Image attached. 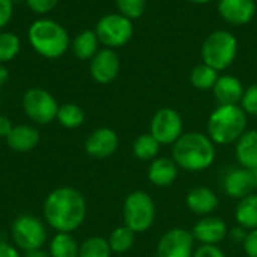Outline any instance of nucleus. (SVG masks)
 <instances>
[{"instance_id":"26","label":"nucleus","mask_w":257,"mask_h":257,"mask_svg":"<svg viewBox=\"0 0 257 257\" xmlns=\"http://www.w3.org/2000/svg\"><path fill=\"white\" fill-rule=\"evenodd\" d=\"M80 245L71 236V233H60L51 239L50 244V256L51 257H78Z\"/></svg>"},{"instance_id":"27","label":"nucleus","mask_w":257,"mask_h":257,"mask_svg":"<svg viewBox=\"0 0 257 257\" xmlns=\"http://www.w3.org/2000/svg\"><path fill=\"white\" fill-rule=\"evenodd\" d=\"M218 77L220 75L217 69L202 63L193 68L190 74V81H191V86L199 90H209V89H214Z\"/></svg>"},{"instance_id":"16","label":"nucleus","mask_w":257,"mask_h":257,"mask_svg":"<svg viewBox=\"0 0 257 257\" xmlns=\"http://www.w3.org/2000/svg\"><path fill=\"white\" fill-rule=\"evenodd\" d=\"M218 12L229 24L244 26L256 15V0H220Z\"/></svg>"},{"instance_id":"9","label":"nucleus","mask_w":257,"mask_h":257,"mask_svg":"<svg viewBox=\"0 0 257 257\" xmlns=\"http://www.w3.org/2000/svg\"><path fill=\"white\" fill-rule=\"evenodd\" d=\"M12 239L24 251L39 250L47 242V229L39 218L20 215L12 224Z\"/></svg>"},{"instance_id":"15","label":"nucleus","mask_w":257,"mask_h":257,"mask_svg":"<svg viewBox=\"0 0 257 257\" xmlns=\"http://www.w3.org/2000/svg\"><path fill=\"white\" fill-rule=\"evenodd\" d=\"M191 233H193L196 242H199V244L218 245L227 238L229 227L223 218L214 217V215H206L194 224Z\"/></svg>"},{"instance_id":"46","label":"nucleus","mask_w":257,"mask_h":257,"mask_svg":"<svg viewBox=\"0 0 257 257\" xmlns=\"http://www.w3.org/2000/svg\"><path fill=\"white\" fill-rule=\"evenodd\" d=\"M247 257H248V256H247Z\"/></svg>"},{"instance_id":"30","label":"nucleus","mask_w":257,"mask_h":257,"mask_svg":"<svg viewBox=\"0 0 257 257\" xmlns=\"http://www.w3.org/2000/svg\"><path fill=\"white\" fill-rule=\"evenodd\" d=\"M108 239L101 236L87 238L78 250V257H111Z\"/></svg>"},{"instance_id":"11","label":"nucleus","mask_w":257,"mask_h":257,"mask_svg":"<svg viewBox=\"0 0 257 257\" xmlns=\"http://www.w3.org/2000/svg\"><path fill=\"white\" fill-rule=\"evenodd\" d=\"M196 250V239L193 233L182 227L167 230L158 241L157 257H193Z\"/></svg>"},{"instance_id":"41","label":"nucleus","mask_w":257,"mask_h":257,"mask_svg":"<svg viewBox=\"0 0 257 257\" xmlns=\"http://www.w3.org/2000/svg\"><path fill=\"white\" fill-rule=\"evenodd\" d=\"M24 257H51V256H50V253H47V251H44L42 248H39V250L26 251V256Z\"/></svg>"},{"instance_id":"38","label":"nucleus","mask_w":257,"mask_h":257,"mask_svg":"<svg viewBox=\"0 0 257 257\" xmlns=\"http://www.w3.org/2000/svg\"><path fill=\"white\" fill-rule=\"evenodd\" d=\"M12 128H14V125H12L11 119L5 114H0V137L6 139Z\"/></svg>"},{"instance_id":"42","label":"nucleus","mask_w":257,"mask_h":257,"mask_svg":"<svg viewBox=\"0 0 257 257\" xmlns=\"http://www.w3.org/2000/svg\"><path fill=\"white\" fill-rule=\"evenodd\" d=\"M190 2H193V3H196V5H205V3H209V2H212V0H190Z\"/></svg>"},{"instance_id":"25","label":"nucleus","mask_w":257,"mask_h":257,"mask_svg":"<svg viewBox=\"0 0 257 257\" xmlns=\"http://www.w3.org/2000/svg\"><path fill=\"white\" fill-rule=\"evenodd\" d=\"M136 235L137 233L125 224L116 227L108 236V244H110L111 251L117 254L130 251L136 244Z\"/></svg>"},{"instance_id":"18","label":"nucleus","mask_w":257,"mask_h":257,"mask_svg":"<svg viewBox=\"0 0 257 257\" xmlns=\"http://www.w3.org/2000/svg\"><path fill=\"white\" fill-rule=\"evenodd\" d=\"M187 206L188 209L196 214V215H211L212 212L217 211L218 205H220V199L217 196V193L214 190H211L209 187H196L193 190H190V193L187 194Z\"/></svg>"},{"instance_id":"29","label":"nucleus","mask_w":257,"mask_h":257,"mask_svg":"<svg viewBox=\"0 0 257 257\" xmlns=\"http://www.w3.org/2000/svg\"><path fill=\"white\" fill-rule=\"evenodd\" d=\"M21 50V41L14 32H0V65L12 62Z\"/></svg>"},{"instance_id":"10","label":"nucleus","mask_w":257,"mask_h":257,"mask_svg":"<svg viewBox=\"0 0 257 257\" xmlns=\"http://www.w3.org/2000/svg\"><path fill=\"white\" fill-rule=\"evenodd\" d=\"M158 143L163 145H175L178 139L184 134V120L182 116L170 107H163L157 110L151 120L149 131Z\"/></svg>"},{"instance_id":"21","label":"nucleus","mask_w":257,"mask_h":257,"mask_svg":"<svg viewBox=\"0 0 257 257\" xmlns=\"http://www.w3.org/2000/svg\"><path fill=\"white\" fill-rule=\"evenodd\" d=\"M235 157L241 167L253 170L257 167V130H247L235 143Z\"/></svg>"},{"instance_id":"1","label":"nucleus","mask_w":257,"mask_h":257,"mask_svg":"<svg viewBox=\"0 0 257 257\" xmlns=\"http://www.w3.org/2000/svg\"><path fill=\"white\" fill-rule=\"evenodd\" d=\"M87 205L83 194L71 187L56 188L48 194L44 203V217L47 223L60 233L77 230L86 220Z\"/></svg>"},{"instance_id":"19","label":"nucleus","mask_w":257,"mask_h":257,"mask_svg":"<svg viewBox=\"0 0 257 257\" xmlns=\"http://www.w3.org/2000/svg\"><path fill=\"white\" fill-rule=\"evenodd\" d=\"M212 92L218 105H239L245 89L239 78L233 75H221L218 77Z\"/></svg>"},{"instance_id":"2","label":"nucleus","mask_w":257,"mask_h":257,"mask_svg":"<svg viewBox=\"0 0 257 257\" xmlns=\"http://www.w3.org/2000/svg\"><path fill=\"white\" fill-rule=\"evenodd\" d=\"M215 157V143L208 134L197 131L184 133L172 149L173 161L185 172H203L214 164Z\"/></svg>"},{"instance_id":"32","label":"nucleus","mask_w":257,"mask_h":257,"mask_svg":"<svg viewBox=\"0 0 257 257\" xmlns=\"http://www.w3.org/2000/svg\"><path fill=\"white\" fill-rule=\"evenodd\" d=\"M241 108L251 116H257V83L248 86L241 99Z\"/></svg>"},{"instance_id":"31","label":"nucleus","mask_w":257,"mask_h":257,"mask_svg":"<svg viewBox=\"0 0 257 257\" xmlns=\"http://www.w3.org/2000/svg\"><path fill=\"white\" fill-rule=\"evenodd\" d=\"M116 6L120 15L131 21L140 18L146 11V0H116Z\"/></svg>"},{"instance_id":"37","label":"nucleus","mask_w":257,"mask_h":257,"mask_svg":"<svg viewBox=\"0 0 257 257\" xmlns=\"http://www.w3.org/2000/svg\"><path fill=\"white\" fill-rule=\"evenodd\" d=\"M247 235H248V230H245V229L241 227V226H236V227L230 229L229 233H227V236H229L233 242L242 244V245H244V242H245V239H247Z\"/></svg>"},{"instance_id":"23","label":"nucleus","mask_w":257,"mask_h":257,"mask_svg":"<svg viewBox=\"0 0 257 257\" xmlns=\"http://www.w3.org/2000/svg\"><path fill=\"white\" fill-rule=\"evenodd\" d=\"M236 224L244 227L245 230L257 229V194L251 193L250 196L239 200L235 209Z\"/></svg>"},{"instance_id":"24","label":"nucleus","mask_w":257,"mask_h":257,"mask_svg":"<svg viewBox=\"0 0 257 257\" xmlns=\"http://www.w3.org/2000/svg\"><path fill=\"white\" fill-rule=\"evenodd\" d=\"M161 145L158 143V140L151 134H142L134 140L133 145V154L137 160L140 161H152L158 157Z\"/></svg>"},{"instance_id":"6","label":"nucleus","mask_w":257,"mask_h":257,"mask_svg":"<svg viewBox=\"0 0 257 257\" xmlns=\"http://www.w3.org/2000/svg\"><path fill=\"white\" fill-rule=\"evenodd\" d=\"M123 221L136 233L148 232L157 217V208L154 199L143 190L133 191L126 196L123 202Z\"/></svg>"},{"instance_id":"34","label":"nucleus","mask_w":257,"mask_h":257,"mask_svg":"<svg viewBox=\"0 0 257 257\" xmlns=\"http://www.w3.org/2000/svg\"><path fill=\"white\" fill-rule=\"evenodd\" d=\"M14 17V2L0 0V32L11 23Z\"/></svg>"},{"instance_id":"45","label":"nucleus","mask_w":257,"mask_h":257,"mask_svg":"<svg viewBox=\"0 0 257 257\" xmlns=\"http://www.w3.org/2000/svg\"><path fill=\"white\" fill-rule=\"evenodd\" d=\"M256 3H257V0H256Z\"/></svg>"},{"instance_id":"44","label":"nucleus","mask_w":257,"mask_h":257,"mask_svg":"<svg viewBox=\"0 0 257 257\" xmlns=\"http://www.w3.org/2000/svg\"><path fill=\"white\" fill-rule=\"evenodd\" d=\"M12 2H14V3H17V2H21V0H12Z\"/></svg>"},{"instance_id":"28","label":"nucleus","mask_w":257,"mask_h":257,"mask_svg":"<svg viewBox=\"0 0 257 257\" xmlns=\"http://www.w3.org/2000/svg\"><path fill=\"white\" fill-rule=\"evenodd\" d=\"M59 123L68 130H75L83 125L84 122V111L80 105L77 104H63L59 107L57 117Z\"/></svg>"},{"instance_id":"12","label":"nucleus","mask_w":257,"mask_h":257,"mask_svg":"<svg viewBox=\"0 0 257 257\" xmlns=\"http://www.w3.org/2000/svg\"><path fill=\"white\" fill-rule=\"evenodd\" d=\"M92 78L99 84H110L116 80L120 71V60L114 50L102 48L92 59L89 65Z\"/></svg>"},{"instance_id":"36","label":"nucleus","mask_w":257,"mask_h":257,"mask_svg":"<svg viewBox=\"0 0 257 257\" xmlns=\"http://www.w3.org/2000/svg\"><path fill=\"white\" fill-rule=\"evenodd\" d=\"M244 250L248 257H257V229H253L248 232L247 239L244 242Z\"/></svg>"},{"instance_id":"43","label":"nucleus","mask_w":257,"mask_h":257,"mask_svg":"<svg viewBox=\"0 0 257 257\" xmlns=\"http://www.w3.org/2000/svg\"><path fill=\"white\" fill-rule=\"evenodd\" d=\"M253 172V176H254V184H256V190H257V167L251 170Z\"/></svg>"},{"instance_id":"8","label":"nucleus","mask_w":257,"mask_h":257,"mask_svg":"<svg viewBox=\"0 0 257 257\" xmlns=\"http://www.w3.org/2000/svg\"><path fill=\"white\" fill-rule=\"evenodd\" d=\"M59 107L56 98L42 87H32L23 95V110L26 116L38 125L53 122L57 117Z\"/></svg>"},{"instance_id":"33","label":"nucleus","mask_w":257,"mask_h":257,"mask_svg":"<svg viewBox=\"0 0 257 257\" xmlns=\"http://www.w3.org/2000/svg\"><path fill=\"white\" fill-rule=\"evenodd\" d=\"M26 5L33 14L47 15L59 5V0H26Z\"/></svg>"},{"instance_id":"3","label":"nucleus","mask_w":257,"mask_h":257,"mask_svg":"<svg viewBox=\"0 0 257 257\" xmlns=\"http://www.w3.org/2000/svg\"><path fill=\"white\" fill-rule=\"evenodd\" d=\"M27 39L30 47L45 59H59L71 47V38L66 29L51 18L35 20L29 30Z\"/></svg>"},{"instance_id":"14","label":"nucleus","mask_w":257,"mask_h":257,"mask_svg":"<svg viewBox=\"0 0 257 257\" xmlns=\"http://www.w3.org/2000/svg\"><path fill=\"white\" fill-rule=\"evenodd\" d=\"M119 148V136L114 130L102 126L90 133L84 143V149L87 155L92 158L104 160L111 157Z\"/></svg>"},{"instance_id":"39","label":"nucleus","mask_w":257,"mask_h":257,"mask_svg":"<svg viewBox=\"0 0 257 257\" xmlns=\"http://www.w3.org/2000/svg\"><path fill=\"white\" fill-rule=\"evenodd\" d=\"M0 257H21L18 250L8 242H0Z\"/></svg>"},{"instance_id":"4","label":"nucleus","mask_w":257,"mask_h":257,"mask_svg":"<svg viewBox=\"0 0 257 257\" xmlns=\"http://www.w3.org/2000/svg\"><path fill=\"white\" fill-rule=\"evenodd\" d=\"M247 113L241 105H218L209 116L206 131L215 145L229 146L247 131Z\"/></svg>"},{"instance_id":"13","label":"nucleus","mask_w":257,"mask_h":257,"mask_svg":"<svg viewBox=\"0 0 257 257\" xmlns=\"http://www.w3.org/2000/svg\"><path fill=\"white\" fill-rule=\"evenodd\" d=\"M223 190L229 197L236 200L250 196L256 190L253 172L241 166L229 169L223 176Z\"/></svg>"},{"instance_id":"22","label":"nucleus","mask_w":257,"mask_h":257,"mask_svg":"<svg viewBox=\"0 0 257 257\" xmlns=\"http://www.w3.org/2000/svg\"><path fill=\"white\" fill-rule=\"evenodd\" d=\"M99 39L95 30L80 32L71 42V50L78 60H90L99 50Z\"/></svg>"},{"instance_id":"35","label":"nucleus","mask_w":257,"mask_h":257,"mask_svg":"<svg viewBox=\"0 0 257 257\" xmlns=\"http://www.w3.org/2000/svg\"><path fill=\"white\" fill-rule=\"evenodd\" d=\"M193 257H227L226 253L218 245H205L200 244L196 250Z\"/></svg>"},{"instance_id":"40","label":"nucleus","mask_w":257,"mask_h":257,"mask_svg":"<svg viewBox=\"0 0 257 257\" xmlns=\"http://www.w3.org/2000/svg\"><path fill=\"white\" fill-rule=\"evenodd\" d=\"M9 80V71L5 65H0V89L8 83Z\"/></svg>"},{"instance_id":"5","label":"nucleus","mask_w":257,"mask_h":257,"mask_svg":"<svg viewBox=\"0 0 257 257\" xmlns=\"http://www.w3.org/2000/svg\"><path fill=\"white\" fill-rule=\"evenodd\" d=\"M236 54L238 41L229 30H215L202 44L203 63L217 71L227 69L235 62Z\"/></svg>"},{"instance_id":"20","label":"nucleus","mask_w":257,"mask_h":257,"mask_svg":"<svg viewBox=\"0 0 257 257\" xmlns=\"http://www.w3.org/2000/svg\"><path fill=\"white\" fill-rule=\"evenodd\" d=\"M6 143L15 152H30L39 143V133L32 125H15L8 134Z\"/></svg>"},{"instance_id":"17","label":"nucleus","mask_w":257,"mask_h":257,"mask_svg":"<svg viewBox=\"0 0 257 257\" xmlns=\"http://www.w3.org/2000/svg\"><path fill=\"white\" fill-rule=\"evenodd\" d=\"M179 175V167L173 161V158L157 157L151 161L148 169V179L152 185L160 188H167L175 184Z\"/></svg>"},{"instance_id":"7","label":"nucleus","mask_w":257,"mask_h":257,"mask_svg":"<svg viewBox=\"0 0 257 257\" xmlns=\"http://www.w3.org/2000/svg\"><path fill=\"white\" fill-rule=\"evenodd\" d=\"M95 33L99 39V44H102L105 48H120L126 45L133 35H134V26L133 21L123 15L117 14H108L104 15L95 27Z\"/></svg>"}]
</instances>
